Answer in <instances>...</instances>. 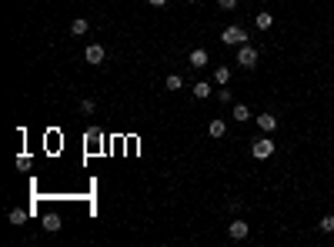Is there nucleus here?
<instances>
[{"instance_id": "1", "label": "nucleus", "mask_w": 334, "mask_h": 247, "mask_svg": "<svg viewBox=\"0 0 334 247\" xmlns=\"http://www.w3.org/2000/svg\"><path fill=\"white\" fill-rule=\"evenodd\" d=\"M257 60H261L257 47H251V44H241V47H238V60H234L238 67H244V70H254Z\"/></svg>"}, {"instance_id": "2", "label": "nucleus", "mask_w": 334, "mask_h": 247, "mask_svg": "<svg viewBox=\"0 0 334 247\" xmlns=\"http://www.w3.org/2000/svg\"><path fill=\"white\" fill-rule=\"evenodd\" d=\"M221 44H227V47H241V44H247V30L244 27H224L221 30Z\"/></svg>"}, {"instance_id": "3", "label": "nucleus", "mask_w": 334, "mask_h": 247, "mask_svg": "<svg viewBox=\"0 0 334 247\" xmlns=\"http://www.w3.org/2000/svg\"><path fill=\"white\" fill-rule=\"evenodd\" d=\"M251 154H254L257 160H268L271 154H274V140H271V137H257V140L251 144Z\"/></svg>"}, {"instance_id": "4", "label": "nucleus", "mask_w": 334, "mask_h": 247, "mask_svg": "<svg viewBox=\"0 0 334 247\" xmlns=\"http://www.w3.org/2000/svg\"><path fill=\"white\" fill-rule=\"evenodd\" d=\"M84 60H87V64H94V67H101L104 60H107V50H104L101 44H87V50H84Z\"/></svg>"}, {"instance_id": "5", "label": "nucleus", "mask_w": 334, "mask_h": 247, "mask_svg": "<svg viewBox=\"0 0 334 247\" xmlns=\"http://www.w3.org/2000/svg\"><path fill=\"white\" fill-rule=\"evenodd\" d=\"M247 234H251V227H247L244 221H238V217H234V221L227 224V237H231V240H244Z\"/></svg>"}, {"instance_id": "6", "label": "nucleus", "mask_w": 334, "mask_h": 247, "mask_svg": "<svg viewBox=\"0 0 334 247\" xmlns=\"http://www.w3.org/2000/svg\"><path fill=\"white\" fill-rule=\"evenodd\" d=\"M187 64L197 67V70H201V67H207V50H204V47H194L191 57H187Z\"/></svg>"}, {"instance_id": "7", "label": "nucleus", "mask_w": 334, "mask_h": 247, "mask_svg": "<svg viewBox=\"0 0 334 247\" xmlns=\"http://www.w3.org/2000/svg\"><path fill=\"white\" fill-rule=\"evenodd\" d=\"M254 120H257V127H261L264 134H271V130L278 127V117H274V114H257Z\"/></svg>"}, {"instance_id": "8", "label": "nucleus", "mask_w": 334, "mask_h": 247, "mask_svg": "<svg viewBox=\"0 0 334 247\" xmlns=\"http://www.w3.org/2000/svg\"><path fill=\"white\" fill-rule=\"evenodd\" d=\"M207 134L214 137V140H221V137L227 134V124H224L221 117H214V120H211V124H207Z\"/></svg>"}, {"instance_id": "9", "label": "nucleus", "mask_w": 334, "mask_h": 247, "mask_svg": "<svg viewBox=\"0 0 334 247\" xmlns=\"http://www.w3.org/2000/svg\"><path fill=\"white\" fill-rule=\"evenodd\" d=\"M60 227H64L60 214H44V231H47V234H57Z\"/></svg>"}, {"instance_id": "10", "label": "nucleus", "mask_w": 334, "mask_h": 247, "mask_svg": "<svg viewBox=\"0 0 334 247\" xmlns=\"http://www.w3.org/2000/svg\"><path fill=\"white\" fill-rule=\"evenodd\" d=\"M87 30H90V24L84 20V17H74V20H71V33H74V37H84Z\"/></svg>"}, {"instance_id": "11", "label": "nucleus", "mask_w": 334, "mask_h": 247, "mask_svg": "<svg viewBox=\"0 0 334 247\" xmlns=\"http://www.w3.org/2000/svg\"><path fill=\"white\" fill-rule=\"evenodd\" d=\"M254 27H257V30H271V27H274V17H271L268 10H261V14L254 17Z\"/></svg>"}, {"instance_id": "12", "label": "nucleus", "mask_w": 334, "mask_h": 247, "mask_svg": "<svg viewBox=\"0 0 334 247\" xmlns=\"http://www.w3.org/2000/svg\"><path fill=\"white\" fill-rule=\"evenodd\" d=\"M234 120H238V124L251 120V111H247V104H234Z\"/></svg>"}, {"instance_id": "13", "label": "nucleus", "mask_w": 334, "mask_h": 247, "mask_svg": "<svg viewBox=\"0 0 334 247\" xmlns=\"http://www.w3.org/2000/svg\"><path fill=\"white\" fill-rule=\"evenodd\" d=\"M318 231H324V234H334V214H324L318 221Z\"/></svg>"}, {"instance_id": "14", "label": "nucleus", "mask_w": 334, "mask_h": 247, "mask_svg": "<svg viewBox=\"0 0 334 247\" xmlns=\"http://www.w3.org/2000/svg\"><path fill=\"white\" fill-rule=\"evenodd\" d=\"M227 80H231V67H217V70H214V84H221V87H224Z\"/></svg>"}, {"instance_id": "15", "label": "nucleus", "mask_w": 334, "mask_h": 247, "mask_svg": "<svg viewBox=\"0 0 334 247\" xmlns=\"http://www.w3.org/2000/svg\"><path fill=\"white\" fill-rule=\"evenodd\" d=\"M194 97H197V100H204L207 94H211V87H207V80H197V84H194V90H191Z\"/></svg>"}, {"instance_id": "16", "label": "nucleus", "mask_w": 334, "mask_h": 247, "mask_svg": "<svg viewBox=\"0 0 334 247\" xmlns=\"http://www.w3.org/2000/svg\"><path fill=\"white\" fill-rule=\"evenodd\" d=\"M10 224H27V210H20V207H10Z\"/></svg>"}, {"instance_id": "17", "label": "nucleus", "mask_w": 334, "mask_h": 247, "mask_svg": "<svg viewBox=\"0 0 334 247\" xmlns=\"http://www.w3.org/2000/svg\"><path fill=\"white\" fill-rule=\"evenodd\" d=\"M164 84H167V90H181V87H184V77H181V74H171Z\"/></svg>"}, {"instance_id": "18", "label": "nucleus", "mask_w": 334, "mask_h": 247, "mask_svg": "<svg viewBox=\"0 0 334 247\" xmlns=\"http://www.w3.org/2000/svg\"><path fill=\"white\" fill-rule=\"evenodd\" d=\"M30 164H34L30 154H17V167H20V170H30Z\"/></svg>"}, {"instance_id": "19", "label": "nucleus", "mask_w": 334, "mask_h": 247, "mask_svg": "<svg viewBox=\"0 0 334 247\" xmlns=\"http://www.w3.org/2000/svg\"><path fill=\"white\" fill-rule=\"evenodd\" d=\"M217 100H221V104H231L234 97H231V90H227V84H224L221 90H217Z\"/></svg>"}, {"instance_id": "20", "label": "nucleus", "mask_w": 334, "mask_h": 247, "mask_svg": "<svg viewBox=\"0 0 334 247\" xmlns=\"http://www.w3.org/2000/svg\"><path fill=\"white\" fill-rule=\"evenodd\" d=\"M238 4H241V0H217V7H221V10H238Z\"/></svg>"}, {"instance_id": "21", "label": "nucleus", "mask_w": 334, "mask_h": 247, "mask_svg": "<svg viewBox=\"0 0 334 247\" xmlns=\"http://www.w3.org/2000/svg\"><path fill=\"white\" fill-rule=\"evenodd\" d=\"M94 111H97L94 100H80V114H94Z\"/></svg>"}, {"instance_id": "22", "label": "nucleus", "mask_w": 334, "mask_h": 247, "mask_svg": "<svg viewBox=\"0 0 334 247\" xmlns=\"http://www.w3.org/2000/svg\"><path fill=\"white\" fill-rule=\"evenodd\" d=\"M147 4H151V7H164L167 0H147Z\"/></svg>"}, {"instance_id": "23", "label": "nucleus", "mask_w": 334, "mask_h": 247, "mask_svg": "<svg viewBox=\"0 0 334 247\" xmlns=\"http://www.w3.org/2000/svg\"><path fill=\"white\" fill-rule=\"evenodd\" d=\"M184 4H197V0H184Z\"/></svg>"}]
</instances>
